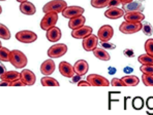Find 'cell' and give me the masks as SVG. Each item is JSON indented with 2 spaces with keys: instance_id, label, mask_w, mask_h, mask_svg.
Instances as JSON below:
<instances>
[{
  "instance_id": "44dd1931",
  "label": "cell",
  "mask_w": 153,
  "mask_h": 115,
  "mask_svg": "<svg viewBox=\"0 0 153 115\" xmlns=\"http://www.w3.org/2000/svg\"><path fill=\"white\" fill-rule=\"evenodd\" d=\"M74 68H75L76 73L83 76V75H85V74H87V72H88L89 65L85 60H79V61H76V64L74 65Z\"/></svg>"
},
{
  "instance_id": "b9f144b4",
  "label": "cell",
  "mask_w": 153,
  "mask_h": 115,
  "mask_svg": "<svg viewBox=\"0 0 153 115\" xmlns=\"http://www.w3.org/2000/svg\"><path fill=\"white\" fill-rule=\"evenodd\" d=\"M90 83L88 82V80H81L78 82V86H90Z\"/></svg>"
},
{
  "instance_id": "d590c367",
  "label": "cell",
  "mask_w": 153,
  "mask_h": 115,
  "mask_svg": "<svg viewBox=\"0 0 153 115\" xmlns=\"http://www.w3.org/2000/svg\"><path fill=\"white\" fill-rule=\"evenodd\" d=\"M111 85H113V86H126L124 81L122 79H119V78H113L111 80Z\"/></svg>"
},
{
  "instance_id": "7dc6e473",
  "label": "cell",
  "mask_w": 153,
  "mask_h": 115,
  "mask_svg": "<svg viewBox=\"0 0 153 115\" xmlns=\"http://www.w3.org/2000/svg\"><path fill=\"white\" fill-rule=\"evenodd\" d=\"M120 1H121V3H122V5H123V4H127V3H129V2L134 1V0H120Z\"/></svg>"
},
{
  "instance_id": "7bdbcfd3",
  "label": "cell",
  "mask_w": 153,
  "mask_h": 115,
  "mask_svg": "<svg viewBox=\"0 0 153 115\" xmlns=\"http://www.w3.org/2000/svg\"><path fill=\"white\" fill-rule=\"evenodd\" d=\"M123 72H124L125 74H131L132 72H134V68L130 66H126L124 69H123Z\"/></svg>"
},
{
  "instance_id": "d4e9b609",
  "label": "cell",
  "mask_w": 153,
  "mask_h": 115,
  "mask_svg": "<svg viewBox=\"0 0 153 115\" xmlns=\"http://www.w3.org/2000/svg\"><path fill=\"white\" fill-rule=\"evenodd\" d=\"M40 83L42 86H59V82L53 77H50L49 75L45 76L40 79Z\"/></svg>"
},
{
  "instance_id": "8d00e7d4",
  "label": "cell",
  "mask_w": 153,
  "mask_h": 115,
  "mask_svg": "<svg viewBox=\"0 0 153 115\" xmlns=\"http://www.w3.org/2000/svg\"><path fill=\"white\" fill-rule=\"evenodd\" d=\"M81 80H82V75L76 73L75 75L71 78V83H73V84H76H76H78V82H79V81H81Z\"/></svg>"
},
{
  "instance_id": "f6af8a7d",
  "label": "cell",
  "mask_w": 153,
  "mask_h": 115,
  "mask_svg": "<svg viewBox=\"0 0 153 115\" xmlns=\"http://www.w3.org/2000/svg\"><path fill=\"white\" fill-rule=\"evenodd\" d=\"M0 85H1V86H10V82H8V81H6V80H2L1 82H0Z\"/></svg>"
},
{
  "instance_id": "7402d4cb",
  "label": "cell",
  "mask_w": 153,
  "mask_h": 115,
  "mask_svg": "<svg viewBox=\"0 0 153 115\" xmlns=\"http://www.w3.org/2000/svg\"><path fill=\"white\" fill-rule=\"evenodd\" d=\"M93 55L95 56V58H97L100 61H110L111 60V56L109 55L107 51L102 47H96L93 51Z\"/></svg>"
},
{
  "instance_id": "f1b7e54d",
  "label": "cell",
  "mask_w": 153,
  "mask_h": 115,
  "mask_svg": "<svg viewBox=\"0 0 153 115\" xmlns=\"http://www.w3.org/2000/svg\"><path fill=\"white\" fill-rule=\"evenodd\" d=\"M142 31L146 36H151L153 34V27L149 22H142Z\"/></svg>"
},
{
  "instance_id": "8992f818",
  "label": "cell",
  "mask_w": 153,
  "mask_h": 115,
  "mask_svg": "<svg viewBox=\"0 0 153 115\" xmlns=\"http://www.w3.org/2000/svg\"><path fill=\"white\" fill-rule=\"evenodd\" d=\"M119 30L123 34H134L142 30V23H130L124 21L119 26Z\"/></svg>"
},
{
  "instance_id": "ee69618b",
  "label": "cell",
  "mask_w": 153,
  "mask_h": 115,
  "mask_svg": "<svg viewBox=\"0 0 153 115\" xmlns=\"http://www.w3.org/2000/svg\"><path fill=\"white\" fill-rule=\"evenodd\" d=\"M108 72H109V74L110 75H113V74H115L117 72V70H116V68L115 67H109V69H108Z\"/></svg>"
},
{
  "instance_id": "8fae6325",
  "label": "cell",
  "mask_w": 153,
  "mask_h": 115,
  "mask_svg": "<svg viewBox=\"0 0 153 115\" xmlns=\"http://www.w3.org/2000/svg\"><path fill=\"white\" fill-rule=\"evenodd\" d=\"M122 10L125 12H141L145 10V5L142 2V0H134V1L129 2L127 4H123Z\"/></svg>"
},
{
  "instance_id": "74e56055",
  "label": "cell",
  "mask_w": 153,
  "mask_h": 115,
  "mask_svg": "<svg viewBox=\"0 0 153 115\" xmlns=\"http://www.w3.org/2000/svg\"><path fill=\"white\" fill-rule=\"evenodd\" d=\"M121 1L120 0H110L109 2V5H108V7L111 8V7H118L119 5H121Z\"/></svg>"
},
{
  "instance_id": "9a60e30c",
  "label": "cell",
  "mask_w": 153,
  "mask_h": 115,
  "mask_svg": "<svg viewBox=\"0 0 153 115\" xmlns=\"http://www.w3.org/2000/svg\"><path fill=\"white\" fill-rule=\"evenodd\" d=\"M22 79L24 83H25L26 85H33L35 83V81H36V76H35V74L33 73L31 70H28V69H24L23 71L21 72V77H20Z\"/></svg>"
},
{
  "instance_id": "83f0119b",
  "label": "cell",
  "mask_w": 153,
  "mask_h": 115,
  "mask_svg": "<svg viewBox=\"0 0 153 115\" xmlns=\"http://www.w3.org/2000/svg\"><path fill=\"white\" fill-rule=\"evenodd\" d=\"M0 37L3 40H8L10 38V31L5 25H0Z\"/></svg>"
},
{
  "instance_id": "681fc988",
  "label": "cell",
  "mask_w": 153,
  "mask_h": 115,
  "mask_svg": "<svg viewBox=\"0 0 153 115\" xmlns=\"http://www.w3.org/2000/svg\"><path fill=\"white\" fill-rule=\"evenodd\" d=\"M1 1H5V0H1Z\"/></svg>"
},
{
  "instance_id": "2e32d148",
  "label": "cell",
  "mask_w": 153,
  "mask_h": 115,
  "mask_svg": "<svg viewBox=\"0 0 153 115\" xmlns=\"http://www.w3.org/2000/svg\"><path fill=\"white\" fill-rule=\"evenodd\" d=\"M125 15V12L122 8L118 7H111L105 12V17L110 20H118L119 18H123Z\"/></svg>"
},
{
  "instance_id": "ac0fdd59",
  "label": "cell",
  "mask_w": 153,
  "mask_h": 115,
  "mask_svg": "<svg viewBox=\"0 0 153 115\" xmlns=\"http://www.w3.org/2000/svg\"><path fill=\"white\" fill-rule=\"evenodd\" d=\"M55 63L52 59H49V60H46L42 65H40V72L44 75H51V74L54 73L55 71Z\"/></svg>"
},
{
  "instance_id": "c3c4849f",
  "label": "cell",
  "mask_w": 153,
  "mask_h": 115,
  "mask_svg": "<svg viewBox=\"0 0 153 115\" xmlns=\"http://www.w3.org/2000/svg\"><path fill=\"white\" fill-rule=\"evenodd\" d=\"M16 1L20 2V3H23V2H26V1H28V0H16Z\"/></svg>"
},
{
  "instance_id": "1f68e13d",
  "label": "cell",
  "mask_w": 153,
  "mask_h": 115,
  "mask_svg": "<svg viewBox=\"0 0 153 115\" xmlns=\"http://www.w3.org/2000/svg\"><path fill=\"white\" fill-rule=\"evenodd\" d=\"M142 81L145 86H153V75L143 74L142 75Z\"/></svg>"
},
{
  "instance_id": "4316f807",
  "label": "cell",
  "mask_w": 153,
  "mask_h": 115,
  "mask_svg": "<svg viewBox=\"0 0 153 115\" xmlns=\"http://www.w3.org/2000/svg\"><path fill=\"white\" fill-rule=\"evenodd\" d=\"M138 61L142 65H153V57L148 55V53H144V55L139 56Z\"/></svg>"
},
{
  "instance_id": "3957f363",
  "label": "cell",
  "mask_w": 153,
  "mask_h": 115,
  "mask_svg": "<svg viewBox=\"0 0 153 115\" xmlns=\"http://www.w3.org/2000/svg\"><path fill=\"white\" fill-rule=\"evenodd\" d=\"M58 21V13L57 12H48L45 13V17L40 21V28L44 31H48L49 29L55 27Z\"/></svg>"
},
{
  "instance_id": "603a6c76",
  "label": "cell",
  "mask_w": 153,
  "mask_h": 115,
  "mask_svg": "<svg viewBox=\"0 0 153 115\" xmlns=\"http://www.w3.org/2000/svg\"><path fill=\"white\" fill-rule=\"evenodd\" d=\"M20 77H21V73H19L18 71H15V70H12V71H6V73L1 76V80L13 82V81L19 79Z\"/></svg>"
},
{
  "instance_id": "836d02e7",
  "label": "cell",
  "mask_w": 153,
  "mask_h": 115,
  "mask_svg": "<svg viewBox=\"0 0 153 115\" xmlns=\"http://www.w3.org/2000/svg\"><path fill=\"white\" fill-rule=\"evenodd\" d=\"M140 70L143 74H148V75H153V65H142Z\"/></svg>"
},
{
  "instance_id": "5b68a950",
  "label": "cell",
  "mask_w": 153,
  "mask_h": 115,
  "mask_svg": "<svg viewBox=\"0 0 153 115\" xmlns=\"http://www.w3.org/2000/svg\"><path fill=\"white\" fill-rule=\"evenodd\" d=\"M16 39L22 43H32V42L36 41L37 35L36 33L30 30H22L16 34Z\"/></svg>"
},
{
  "instance_id": "ba28073f",
  "label": "cell",
  "mask_w": 153,
  "mask_h": 115,
  "mask_svg": "<svg viewBox=\"0 0 153 115\" xmlns=\"http://www.w3.org/2000/svg\"><path fill=\"white\" fill-rule=\"evenodd\" d=\"M87 80L91 84V86H109L111 84L107 78L98 74H90L87 77Z\"/></svg>"
},
{
  "instance_id": "60d3db41",
  "label": "cell",
  "mask_w": 153,
  "mask_h": 115,
  "mask_svg": "<svg viewBox=\"0 0 153 115\" xmlns=\"http://www.w3.org/2000/svg\"><path fill=\"white\" fill-rule=\"evenodd\" d=\"M146 105H147V108L150 110H153V97H149L146 101Z\"/></svg>"
},
{
  "instance_id": "bcb514c9",
  "label": "cell",
  "mask_w": 153,
  "mask_h": 115,
  "mask_svg": "<svg viewBox=\"0 0 153 115\" xmlns=\"http://www.w3.org/2000/svg\"><path fill=\"white\" fill-rule=\"evenodd\" d=\"M0 68H1V76L3 75V74H5L6 73V68H5V66H4L3 64H0Z\"/></svg>"
},
{
  "instance_id": "5bb4252c",
  "label": "cell",
  "mask_w": 153,
  "mask_h": 115,
  "mask_svg": "<svg viewBox=\"0 0 153 115\" xmlns=\"http://www.w3.org/2000/svg\"><path fill=\"white\" fill-rule=\"evenodd\" d=\"M124 21L130 22V23H142L145 19V15L141 12H125L123 17Z\"/></svg>"
},
{
  "instance_id": "ab89813d",
  "label": "cell",
  "mask_w": 153,
  "mask_h": 115,
  "mask_svg": "<svg viewBox=\"0 0 153 115\" xmlns=\"http://www.w3.org/2000/svg\"><path fill=\"white\" fill-rule=\"evenodd\" d=\"M123 55L126 56L127 58H132L134 57V51L131 48H126L123 51Z\"/></svg>"
},
{
  "instance_id": "7c38bea8",
  "label": "cell",
  "mask_w": 153,
  "mask_h": 115,
  "mask_svg": "<svg viewBox=\"0 0 153 115\" xmlns=\"http://www.w3.org/2000/svg\"><path fill=\"white\" fill-rule=\"evenodd\" d=\"M92 32H93V30H92L91 27L89 26H83L81 27V28H78V29H75V30H73V32H71V36H73L74 38H76V39H84V38L88 37L89 35L92 34Z\"/></svg>"
},
{
  "instance_id": "9c48e42d",
  "label": "cell",
  "mask_w": 153,
  "mask_h": 115,
  "mask_svg": "<svg viewBox=\"0 0 153 115\" xmlns=\"http://www.w3.org/2000/svg\"><path fill=\"white\" fill-rule=\"evenodd\" d=\"M98 40H100L98 39V36H96L94 34H91V35H89L88 37L84 38L82 42V46H83V48H84V51H93L94 49L97 47Z\"/></svg>"
},
{
  "instance_id": "30bf717a",
  "label": "cell",
  "mask_w": 153,
  "mask_h": 115,
  "mask_svg": "<svg viewBox=\"0 0 153 115\" xmlns=\"http://www.w3.org/2000/svg\"><path fill=\"white\" fill-rule=\"evenodd\" d=\"M84 13V8L81 7V6H76V5H71V6H67L66 8L63 10L62 15L65 19H73V18L79 17V15H82Z\"/></svg>"
},
{
  "instance_id": "4dcf8cb0",
  "label": "cell",
  "mask_w": 153,
  "mask_h": 115,
  "mask_svg": "<svg viewBox=\"0 0 153 115\" xmlns=\"http://www.w3.org/2000/svg\"><path fill=\"white\" fill-rule=\"evenodd\" d=\"M132 107L136 110H142L144 107V100L141 97H136L132 100Z\"/></svg>"
},
{
  "instance_id": "e575fe53",
  "label": "cell",
  "mask_w": 153,
  "mask_h": 115,
  "mask_svg": "<svg viewBox=\"0 0 153 115\" xmlns=\"http://www.w3.org/2000/svg\"><path fill=\"white\" fill-rule=\"evenodd\" d=\"M100 47L105 49H115L116 45L114 43H111L110 41H100Z\"/></svg>"
},
{
  "instance_id": "7a4b0ae2",
  "label": "cell",
  "mask_w": 153,
  "mask_h": 115,
  "mask_svg": "<svg viewBox=\"0 0 153 115\" xmlns=\"http://www.w3.org/2000/svg\"><path fill=\"white\" fill-rule=\"evenodd\" d=\"M67 7V3L64 0H52L44 5L42 12L45 13L48 12H63V10Z\"/></svg>"
},
{
  "instance_id": "d6a6232c",
  "label": "cell",
  "mask_w": 153,
  "mask_h": 115,
  "mask_svg": "<svg viewBox=\"0 0 153 115\" xmlns=\"http://www.w3.org/2000/svg\"><path fill=\"white\" fill-rule=\"evenodd\" d=\"M145 51H146V53H148V55L152 56L153 57V39L152 38H150V39H148L147 41L145 42Z\"/></svg>"
},
{
  "instance_id": "cb8c5ba5",
  "label": "cell",
  "mask_w": 153,
  "mask_h": 115,
  "mask_svg": "<svg viewBox=\"0 0 153 115\" xmlns=\"http://www.w3.org/2000/svg\"><path fill=\"white\" fill-rule=\"evenodd\" d=\"M121 79L124 81L126 86H137L140 83V79L136 75H125Z\"/></svg>"
},
{
  "instance_id": "4fadbf2b",
  "label": "cell",
  "mask_w": 153,
  "mask_h": 115,
  "mask_svg": "<svg viewBox=\"0 0 153 115\" xmlns=\"http://www.w3.org/2000/svg\"><path fill=\"white\" fill-rule=\"evenodd\" d=\"M59 72L62 76L67 78H71L76 74L75 68H74L73 65H71L68 62H65V61L59 64Z\"/></svg>"
},
{
  "instance_id": "f35d334b",
  "label": "cell",
  "mask_w": 153,
  "mask_h": 115,
  "mask_svg": "<svg viewBox=\"0 0 153 115\" xmlns=\"http://www.w3.org/2000/svg\"><path fill=\"white\" fill-rule=\"evenodd\" d=\"M25 83L22 81L21 78H19V79L13 81V82H10V86H25Z\"/></svg>"
},
{
  "instance_id": "6da1fadb",
  "label": "cell",
  "mask_w": 153,
  "mask_h": 115,
  "mask_svg": "<svg viewBox=\"0 0 153 115\" xmlns=\"http://www.w3.org/2000/svg\"><path fill=\"white\" fill-rule=\"evenodd\" d=\"M10 63L15 68L23 69L27 65V63H28V60H27V57L21 51H19V49H13V51H12V53H10Z\"/></svg>"
},
{
  "instance_id": "ffe728a7",
  "label": "cell",
  "mask_w": 153,
  "mask_h": 115,
  "mask_svg": "<svg viewBox=\"0 0 153 115\" xmlns=\"http://www.w3.org/2000/svg\"><path fill=\"white\" fill-rule=\"evenodd\" d=\"M85 23H86V18L82 15H79V17L73 18V19L69 20L68 27L71 30H75V29H78V28H81V27L85 26Z\"/></svg>"
},
{
  "instance_id": "52a82bcc",
  "label": "cell",
  "mask_w": 153,
  "mask_h": 115,
  "mask_svg": "<svg viewBox=\"0 0 153 115\" xmlns=\"http://www.w3.org/2000/svg\"><path fill=\"white\" fill-rule=\"evenodd\" d=\"M114 35V29L110 25H103L98 29L97 36L100 41H110Z\"/></svg>"
},
{
  "instance_id": "f546056e",
  "label": "cell",
  "mask_w": 153,
  "mask_h": 115,
  "mask_svg": "<svg viewBox=\"0 0 153 115\" xmlns=\"http://www.w3.org/2000/svg\"><path fill=\"white\" fill-rule=\"evenodd\" d=\"M110 0H91V5L94 8H103L109 5Z\"/></svg>"
},
{
  "instance_id": "e0dca14e",
  "label": "cell",
  "mask_w": 153,
  "mask_h": 115,
  "mask_svg": "<svg viewBox=\"0 0 153 115\" xmlns=\"http://www.w3.org/2000/svg\"><path fill=\"white\" fill-rule=\"evenodd\" d=\"M61 36H62V33H61V30H60L58 27H53V28L49 29L46 33V37L49 41L51 42H57L61 39Z\"/></svg>"
},
{
  "instance_id": "484cf974",
  "label": "cell",
  "mask_w": 153,
  "mask_h": 115,
  "mask_svg": "<svg viewBox=\"0 0 153 115\" xmlns=\"http://www.w3.org/2000/svg\"><path fill=\"white\" fill-rule=\"evenodd\" d=\"M10 53L12 51H10V49H7L6 47H0V60H1V62H10Z\"/></svg>"
},
{
  "instance_id": "d6986e66",
  "label": "cell",
  "mask_w": 153,
  "mask_h": 115,
  "mask_svg": "<svg viewBox=\"0 0 153 115\" xmlns=\"http://www.w3.org/2000/svg\"><path fill=\"white\" fill-rule=\"evenodd\" d=\"M20 12L24 15H32L36 12V7L35 5L30 1H26L23 2V3L20 4Z\"/></svg>"
},
{
  "instance_id": "277c9868",
  "label": "cell",
  "mask_w": 153,
  "mask_h": 115,
  "mask_svg": "<svg viewBox=\"0 0 153 115\" xmlns=\"http://www.w3.org/2000/svg\"><path fill=\"white\" fill-rule=\"evenodd\" d=\"M67 45L64 43H58L52 45L48 49V56L51 59H58L63 57L65 53H67Z\"/></svg>"
}]
</instances>
